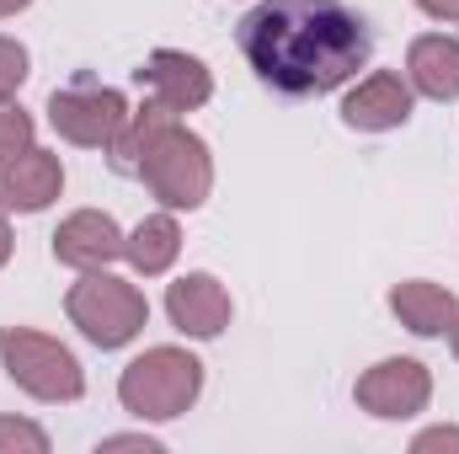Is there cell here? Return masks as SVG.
Segmentation results:
<instances>
[{
  "label": "cell",
  "mask_w": 459,
  "mask_h": 454,
  "mask_svg": "<svg viewBox=\"0 0 459 454\" xmlns=\"http://www.w3.org/2000/svg\"><path fill=\"white\" fill-rule=\"evenodd\" d=\"M240 54L262 86L283 97H321L368 65L374 43L342 0H262L240 22Z\"/></svg>",
  "instance_id": "1"
},
{
  "label": "cell",
  "mask_w": 459,
  "mask_h": 454,
  "mask_svg": "<svg viewBox=\"0 0 459 454\" xmlns=\"http://www.w3.org/2000/svg\"><path fill=\"white\" fill-rule=\"evenodd\" d=\"M108 161H113L117 177H139L166 209H187L193 214L214 193V155H209V144L177 113H166L150 97L117 128V139L108 144Z\"/></svg>",
  "instance_id": "2"
},
{
  "label": "cell",
  "mask_w": 459,
  "mask_h": 454,
  "mask_svg": "<svg viewBox=\"0 0 459 454\" xmlns=\"http://www.w3.org/2000/svg\"><path fill=\"white\" fill-rule=\"evenodd\" d=\"M204 390V363L187 347H144L123 374H117V401L139 423H171L193 412Z\"/></svg>",
  "instance_id": "3"
},
{
  "label": "cell",
  "mask_w": 459,
  "mask_h": 454,
  "mask_svg": "<svg viewBox=\"0 0 459 454\" xmlns=\"http://www.w3.org/2000/svg\"><path fill=\"white\" fill-rule=\"evenodd\" d=\"M65 316H70V327H81V337L97 342V347H128L144 332L150 305H144V294L128 278L97 267V273H81V284H70Z\"/></svg>",
  "instance_id": "4"
},
{
  "label": "cell",
  "mask_w": 459,
  "mask_h": 454,
  "mask_svg": "<svg viewBox=\"0 0 459 454\" xmlns=\"http://www.w3.org/2000/svg\"><path fill=\"white\" fill-rule=\"evenodd\" d=\"M0 363L11 374L16 390H27L32 401H81L86 396V374L81 358L48 332L32 327H5L0 332Z\"/></svg>",
  "instance_id": "5"
},
{
  "label": "cell",
  "mask_w": 459,
  "mask_h": 454,
  "mask_svg": "<svg viewBox=\"0 0 459 454\" xmlns=\"http://www.w3.org/2000/svg\"><path fill=\"white\" fill-rule=\"evenodd\" d=\"M48 123L59 139L81 144V150H108L117 139V128L128 123V102L123 92L91 81V75H75L70 86H59L48 97Z\"/></svg>",
  "instance_id": "6"
},
{
  "label": "cell",
  "mask_w": 459,
  "mask_h": 454,
  "mask_svg": "<svg viewBox=\"0 0 459 454\" xmlns=\"http://www.w3.org/2000/svg\"><path fill=\"white\" fill-rule=\"evenodd\" d=\"M352 401H358L368 417H379V423H406V417L428 412V401H433V374H428V363H417V358H385V363H374V369L358 374Z\"/></svg>",
  "instance_id": "7"
},
{
  "label": "cell",
  "mask_w": 459,
  "mask_h": 454,
  "mask_svg": "<svg viewBox=\"0 0 459 454\" xmlns=\"http://www.w3.org/2000/svg\"><path fill=\"white\" fill-rule=\"evenodd\" d=\"M139 86L150 102H160L166 113H193L214 97V75L198 54H182V48H155L139 70Z\"/></svg>",
  "instance_id": "8"
},
{
  "label": "cell",
  "mask_w": 459,
  "mask_h": 454,
  "mask_svg": "<svg viewBox=\"0 0 459 454\" xmlns=\"http://www.w3.org/2000/svg\"><path fill=\"white\" fill-rule=\"evenodd\" d=\"M166 316H171V327H177L182 337L209 342L230 327L235 305H230V289L214 273H187V278H177V284L166 289Z\"/></svg>",
  "instance_id": "9"
},
{
  "label": "cell",
  "mask_w": 459,
  "mask_h": 454,
  "mask_svg": "<svg viewBox=\"0 0 459 454\" xmlns=\"http://www.w3.org/2000/svg\"><path fill=\"white\" fill-rule=\"evenodd\" d=\"M59 193H65V166L54 150L27 144L22 155H11L0 166V209H11V214H43Z\"/></svg>",
  "instance_id": "10"
},
{
  "label": "cell",
  "mask_w": 459,
  "mask_h": 454,
  "mask_svg": "<svg viewBox=\"0 0 459 454\" xmlns=\"http://www.w3.org/2000/svg\"><path fill=\"white\" fill-rule=\"evenodd\" d=\"M411 81H401L395 70H374L342 97V123L358 134H390L411 118Z\"/></svg>",
  "instance_id": "11"
},
{
  "label": "cell",
  "mask_w": 459,
  "mask_h": 454,
  "mask_svg": "<svg viewBox=\"0 0 459 454\" xmlns=\"http://www.w3.org/2000/svg\"><path fill=\"white\" fill-rule=\"evenodd\" d=\"M123 230H117L113 214H102V209H81V214H70L65 225L54 230V257L65 262V267H75V273H97V267H113L117 257H123Z\"/></svg>",
  "instance_id": "12"
},
{
  "label": "cell",
  "mask_w": 459,
  "mask_h": 454,
  "mask_svg": "<svg viewBox=\"0 0 459 454\" xmlns=\"http://www.w3.org/2000/svg\"><path fill=\"white\" fill-rule=\"evenodd\" d=\"M406 81L411 92L433 97V102H455L459 97V38L455 32H422L406 48Z\"/></svg>",
  "instance_id": "13"
},
{
  "label": "cell",
  "mask_w": 459,
  "mask_h": 454,
  "mask_svg": "<svg viewBox=\"0 0 459 454\" xmlns=\"http://www.w3.org/2000/svg\"><path fill=\"white\" fill-rule=\"evenodd\" d=\"M390 310L406 332L417 337H444L459 321V300L444 289V284H428V278H406L390 289Z\"/></svg>",
  "instance_id": "14"
},
{
  "label": "cell",
  "mask_w": 459,
  "mask_h": 454,
  "mask_svg": "<svg viewBox=\"0 0 459 454\" xmlns=\"http://www.w3.org/2000/svg\"><path fill=\"white\" fill-rule=\"evenodd\" d=\"M177 251H182V225H177L171 209H166V214H144V220L134 225V235L123 240L128 267L144 273V278H160V273L177 262Z\"/></svg>",
  "instance_id": "15"
},
{
  "label": "cell",
  "mask_w": 459,
  "mask_h": 454,
  "mask_svg": "<svg viewBox=\"0 0 459 454\" xmlns=\"http://www.w3.org/2000/svg\"><path fill=\"white\" fill-rule=\"evenodd\" d=\"M0 454H48V433L22 417H0Z\"/></svg>",
  "instance_id": "16"
},
{
  "label": "cell",
  "mask_w": 459,
  "mask_h": 454,
  "mask_svg": "<svg viewBox=\"0 0 459 454\" xmlns=\"http://www.w3.org/2000/svg\"><path fill=\"white\" fill-rule=\"evenodd\" d=\"M27 144H32V118L22 113L16 102H0V166L11 155H22Z\"/></svg>",
  "instance_id": "17"
},
{
  "label": "cell",
  "mask_w": 459,
  "mask_h": 454,
  "mask_svg": "<svg viewBox=\"0 0 459 454\" xmlns=\"http://www.w3.org/2000/svg\"><path fill=\"white\" fill-rule=\"evenodd\" d=\"M27 81V48L16 38H0V102H11Z\"/></svg>",
  "instance_id": "18"
},
{
  "label": "cell",
  "mask_w": 459,
  "mask_h": 454,
  "mask_svg": "<svg viewBox=\"0 0 459 454\" xmlns=\"http://www.w3.org/2000/svg\"><path fill=\"white\" fill-rule=\"evenodd\" d=\"M411 450L428 454V450H459V428H428V433H417L411 439Z\"/></svg>",
  "instance_id": "19"
},
{
  "label": "cell",
  "mask_w": 459,
  "mask_h": 454,
  "mask_svg": "<svg viewBox=\"0 0 459 454\" xmlns=\"http://www.w3.org/2000/svg\"><path fill=\"white\" fill-rule=\"evenodd\" d=\"M102 450H144V454H155L160 444L144 439V433H123V439H102Z\"/></svg>",
  "instance_id": "20"
},
{
  "label": "cell",
  "mask_w": 459,
  "mask_h": 454,
  "mask_svg": "<svg viewBox=\"0 0 459 454\" xmlns=\"http://www.w3.org/2000/svg\"><path fill=\"white\" fill-rule=\"evenodd\" d=\"M428 16H438V22H459V0H417Z\"/></svg>",
  "instance_id": "21"
},
{
  "label": "cell",
  "mask_w": 459,
  "mask_h": 454,
  "mask_svg": "<svg viewBox=\"0 0 459 454\" xmlns=\"http://www.w3.org/2000/svg\"><path fill=\"white\" fill-rule=\"evenodd\" d=\"M11 246H16V240H11V225H5V209H0V267L11 262Z\"/></svg>",
  "instance_id": "22"
},
{
  "label": "cell",
  "mask_w": 459,
  "mask_h": 454,
  "mask_svg": "<svg viewBox=\"0 0 459 454\" xmlns=\"http://www.w3.org/2000/svg\"><path fill=\"white\" fill-rule=\"evenodd\" d=\"M32 0H0V16H16V11H27Z\"/></svg>",
  "instance_id": "23"
},
{
  "label": "cell",
  "mask_w": 459,
  "mask_h": 454,
  "mask_svg": "<svg viewBox=\"0 0 459 454\" xmlns=\"http://www.w3.org/2000/svg\"><path fill=\"white\" fill-rule=\"evenodd\" d=\"M449 347H455V358H459V321L449 327Z\"/></svg>",
  "instance_id": "24"
}]
</instances>
